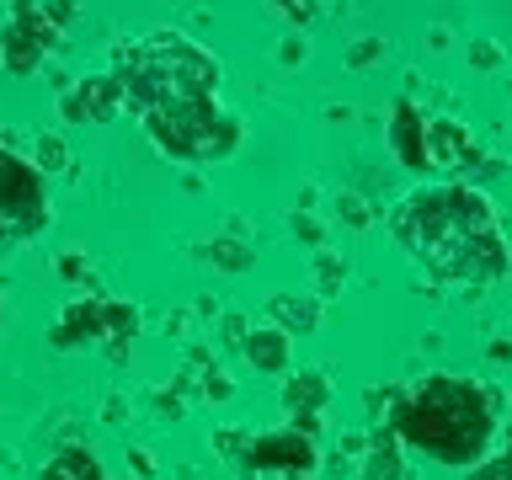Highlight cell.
I'll return each mask as SVG.
<instances>
[{"mask_svg":"<svg viewBox=\"0 0 512 480\" xmlns=\"http://www.w3.org/2000/svg\"><path fill=\"white\" fill-rule=\"evenodd\" d=\"M283 6H288V11H294V16H299V22H310V16H315V6H310V0H283Z\"/></svg>","mask_w":512,"mask_h":480,"instance_id":"cell-14","label":"cell"},{"mask_svg":"<svg viewBox=\"0 0 512 480\" xmlns=\"http://www.w3.org/2000/svg\"><path fill=\"white\" fill-rule=\"evenodd\" d=\"M390 139H395V150H400V160H406L411 171H427V118H422V112H416L411 102L395 107Z\"/></svg>","mask_w":512,"mask_h":480,"instance_id":"cell-5","label":"cell"},{"mask_svg":"<svg viewBox=\"0 0 512 480\" xmlns=\"http://www.w3.org/2000/svg\"><path fill=\"white\" fill-rule=\"evenodd\" d=\"M395 240L443 283H486L507 272V240L486 192L464 182L411 192L395 208Z\"/></svg>","mask_w":512,"mask_h":480,"instance_id":"cell-1","label":"cell"},{"mask_svg":"<svg viewBox=\"0 0 512 480\" xmlns=\"http://www.w3.org/2000/svg\"><path fill=\"white\" fill-rule=\"evenodd\" d=\"M363 480H406V470H400V454H395V438L390 432H379L374 448H368V470Z\"/></svg>","mask_w":512,"mask_h":480,"instance_id":"cell-8","label":"cell"},{"mask_svg":"<svg viewBox=\"0 0 512 480\" xmlns=\"http://www.w3.org/2000/svg\"><path fill=\"white\" fill-rule=\"evenodd\" d=\"M64 112H70V118H107L112 112V86L91 80V86H80L70 102H64Z\"/></svg>","mask_w":512,"mask_h":480,"instance_id":"cell-10","label":"cell"},{"mask_svg":"<svg viewBox=\"0 0 512 480\" xmlns=\"http://www.w3.org/2000/svg\"><path fill=\"white\" fill-rule=\"evenodd\" d=\"M43 480H102V470H96L91 454H80V448H64V454L43 470Z\"/></svg>","mask_w":512,"mask_h":480,"instance_id":"cell-11","label":"cell"},{"mask_svg":"<svg viewBox=\"0 0 512 480\" xmlns=\"http://www.w3.org/2000/svg\"><path fill=\"white\" fill-rule=\"evenodd\" d=\"M272 315H288V331H315L320 326V304L315 299H272Z\"/></svg>","mask_w":512,"mask_h":480,"instance_id":"cell-12","label":"cell"},{"mask_svg":"<svg viewBox=\"0 0 512 480\" xmlns=\"http://www.w3.org/2000/svg\"><path fill=\"white\" fill-rule=\"evenodd\" d=\"M464 160H475V139L459 123L432 118L427 123V166H464Z\"/></svg>","mask_w":512,"mask_h":480,"instance_id":"cell-6","label":"cell"},{"mask_svg":"<svg viewBox=\"0 0 512 480\" xmlns=\"http://www.w3.org/2000/svg\"><path fill=\"white\" fill-rule=\"evenodd\" d=\"M374 54H379V43H358V48H352V64H368Z\"/></svg>","mask_w":512,"mask_h":480,"instance_id":"cell-15","label":"cell"},{"mask_svg":"<svg viewBox=\"0 0 512 480\" xmlns=\"http://www.w3.org/2000/svg\"><path fill=\"white\" fill-rule=\"evenodd\" d=\"M464 480H512V438H507V454L470 464V475H464Z\"/></svg>","mask_w":512,"mask_h":480,"instance_id":"cell-13","label":"cell"},{"mask_svg":"<svg viewBox=\"0 0 512 480\" xmlns=\"http://www.w3.org/2000/svg\"><path fill=\"white\" fill-rule=\"evenodd\" d=\"M43 219H48L43 182L11 150H0V235H32L43 230Z\"/></svg>","mask_w":512,"mask_h":480,"instance_id":"cell-3","label":"cell"},{"mask_svg":"<svg viewBox=\"0 0 512 480\" xmlns=\"http://www.w3.org/2000/svg\"><path fill=\"white\" fill-rule=\"evenodd\" d=\"M395 427L411 448H422L438 464H480L491 448L496 416H491V395L475 379H454V374H432L395 406Z\"/></svg>","mask_w":512,"mask_h":480,"instance_id":"cell-2","label":"cell"},{"mask_svg":"<svg viewBox=\"0 0 512 480\" xmlns=\"http://www.w3.org/2000/svg\"><path fill=\"white\" fill-rule=\"evenodd\" d=\"M246 358L262 363L267 374H283V368H288V342H283L278 331H256L251 342H246Z\"/></svg>","mask_w":512,"mask_h":480,"instance_id":"cell-7","label":"cell"},{"mask_svg":"<svg viewBox=\"0 0 512 480\" xmlns=\"http://www.w3.org/2000/svg\"><path fill=\"white\" fill-rule=\"evenodd\" d=\"M251 464L256 470H283V475H310L315 470V443L304 432H278V438L251 443Z\"/></svg>","mask_w":512,"mask_h":480,"instance_id":"cell-4","label":"cell"},{"mask_svg":"<svg viewBox=\"0 0 512 480\" xmlns=\"http://www.w3.org/2000/svg\"><path fill=\"white\" fill-rule=\"evenodd\" d=\"M283 400H288V411H294V416H299V411L315 416L320 406H326V379H320V374H299L294 384H288Z\"/></svg>","mask_w":512,"mask_h":480,"instance_id":"cell-9","label":"cell"},{"mask_svg":"<svg viewBox=\"0 0 512 480\" xmlns=\"http://www.w3.org/2000/svg\"><path fill=\"white\" fill-rule=\"evenodd\" d=\"M475 59H480V64H496L502 54H496V43H475Z\"/></svg>","mask_w":512,"mask_h":480,"instance_id":"cell-16","label":"cell"}]
</instances>
